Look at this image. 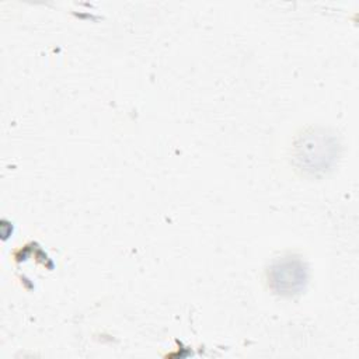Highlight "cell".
<instances>
[{"label": "cell", "instance_id": "obj_1", "mask_svg": "<svg viewBox=\"0 0 359 359\" xmlns=\"http://www.w3.org/2000/svg\"><path fill=\"white\" fill-rule=\"evenodd\" d=\"M304 271L297 261H282L272 268L271 282L279 293H293L302 287Z\"/></svg>", "mask_w": 359, "mask_h": 359}]
</instances>
